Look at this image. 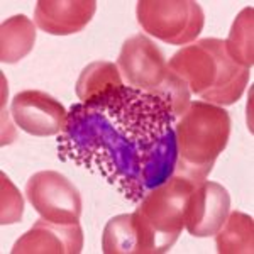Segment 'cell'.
Here are the masks:
<instances>
[{
  "mask_svg": "<svg viewBox=\"0 0 254 254\" xmlns=\"http://www.w3.org/2000/svg\"><path fill=\"white\" fill-rule=\"evenodd\" d=\"M176 119L166 100L119 85L71 105L58 154L102 175L130 202H141L175 175Z\"/></svg>",
  "mask_w": 254,
  "mask_h": 254,
  "instance_id": "obj_1",
  "label": "cell"
},
{
  "mask_svg": "<svg viewBox=\"0 0 254 254\" xmlns=\"http://www.w3.org/2000/svg\"><path fill=\"white\" fill-rule=\"evenodd\" d=\"M168 66L185 81L191 95L219 107L236 104L251 76L249 68L229 58L220 39H200L182 48L170 58Z\"/></svg>",
  "mask_w": 254,
  "mask_h": 254,
  "instance_id": "obj_2",
  "label": "cell"
},
{
  "mask_svg": "<svg viewBox=\"0 0 254 254\" xmlns=\"http://www.w3.org/2000/svg\"><path fill=\"white\" fill-rule=\"evenodd\" d=\"M178 161L175 175L195 185L208 178L215 159L222 154L231 136V116L224 107L191 100L182 117L175 122Z\"/></svg>",
  "mask_w": 254,
  "mask_h": 254,
  "instance_id": "obj_3",
  "label": "cell"
},
{
  "mask_svg": "<svg viewBox=\"0 0 254 254\" xmlns=\"http://www.w3.org/2000/svg\"><path fill=\"white\" fill-rule=\"evenodd\" d=\"M193 188V182L173 175L142 196L136 212H132L137 254H161L173 248L185 227L183 214Z\"/></svg>",
  "mask_w": 254,
  "mask_h": 254,
  "instance_id": "obj_4",
  "label": "cell"
},
{
  "mask_svg": "<svg viewBox=\"0 0 254 254\" xmlns=\"http://www.w3.org/2000/svg\"><path fill=\"white\" fill-rule=\"evenodd\" d=\"M117 68L127 87L153 93L166 100L178 121L191 104L187 83L168 66L165 55L147 36H132L122 44Z\"/></svg>",
  "mask_w": 254,
  "mask_h": 254,
  "instance_id": "obj_5",
  "label": "cell"
},
{
  "mask_svg": "<svg viewBox=\"0 0 254 254\" xmlns=\"http://www.w3.org/2000/svg\"><path fill=\"white\" fill-rule=\"evenodd\" d=\"M136 14L142 31L175 46L193 43L205 24L195 0H139Z\"/></svg>",
  "mask_w": 254,
  "mask_h": 254,
  "instance_id": "obj_6",
  "label": "cell"
},
{
  "mask_svg": "<svg viewBox=\"0 0 254 254\" xmlns=\"http://www.w3.org/2000/svg\"><path fill=\"white\" fill-rule=\"evenodd\" d=\"M26 195L32 208L46 220L76 224L81 217V195L64 175L58 171H39L26 183Z\"/></svg>",
  "mask_w": 254,
  "mask_h": 254,
  "instance_id": "obj_7",
  "label": "cell"
},
{
  "mask_svg": "<svg viewBox=\"0 0 254 254\" xmlns=\"http://www.w3.org/2000/svg\"><path fill=\"white\" fill-rule=\"evenodd\" d=\"M10 116L24 132L38 137L58 136L68 121L63 104L41 90H24L17 93L10 104Z\"/></svg>",
  "mask_w": 254,
  "mask_h": 254,
  "instance_id": "obj_8",
  "label": "cell"
},
{
  "mask_svg": "<svg viewBox=\"0 0 254 254\" xmlns=\"http://www.w3.org/2000/svg\"><path fill=\"white\" fill-rule=\"evenodd\" d=\"M231 212V195L220 183H196L187 200L183 224L195 237H210L219 232Z\"/></svg>",
  "mask_w": 254,
  "mask_h": 254,
  "instance_id": "obj_9",
  "label": "cell"
},
{
  "mask_svg": "<svg viewBox=\"0 0 254 254\" xmlns=\"http://www.w3.org/2000/svg\"><path fill=\"white\" fill-rule=\"evenodd\" d=\"M83 229L76 224H60L41 219L12 246V254H80Z\"/></svg>",
  "mask_w": 254,
  "mask_h": 254,
  "instance_id": "obj_10",
  "label": "cell"
},
{
  "mask_svg": "<svg viewBox=\"0 0 254 254\" xmlns=\"http://www.w3.org/2000/svg\"><path fill=\"white\" fill-rule=\"evenodd\" d=\"M97 10L95 0H39L34 24L53 36H69L83 31Z\"/></svg>",
  "mask_w": 254,
  "mask_h": 254,
  "instance_id": "obj_11",
  "label": "cell"
},
{
  "mask_svg": "<svg viewBox=\"0 0 254 254\" xmlns=\"http://www.w3.org/2000/svg\"><path fill=\"white\" fill-rule=\"evenodd\" d=\"M36 43V24L24 14L5 19L0 27V61L19 63L32 51Z\"/></svg>",
  "mask_w": 254,
  "mask_h": 254,
  "instance_id": "obj_12",
  "label": "cell"
},
{
  "mask_svg": "<svg viewBox=\"0 0 254 254\" xmlns=\"http://www.w3.org/2000/svg\"><path fill=\"white\" fill-rule=\"evenodd\" d=\"M219 254H253L254 253V220L251 215L231 210L222 227L215 234Z\"/></svg>",
  "mask_w": 254,
  "mask_h": 254,
  "instance_id": "obj_13",
  "label": "cell"
},
{
  "mask_svg": "<svg viewBox=\"0 0 254 254\" xmlns=\"http://www.w3.org/2000/svg\"><path fill=\"white\" fill-rule=\"evenodd\" d=\"M254 9L246 7L237 14L229 32V38L224 41L229 58L236 61L239 66L251 69L254 63Z\"/></svg>",
  "mask_w": 254,
  "mask_h": 254,
  "instance_id": "obj_14",
  "label": "cell"
},
{
  "mask_svg": "<svg viewBox=\"0 0 254 254\" xmlns=\"http://www.w3.org/2000/svg\"><path fill=\"white\" fill-rule=\"evenodd\" d=\"M124 85L122 76L119 73L116 63L110 61H93L87 64L83 71L80 73V78L76 81V97L80 102H87L90 98L107 92L109 88Z\"/></svg>",
  "mask_w": 254,
  "mask_h": 254,
  "instance_id": "obj_15",
  "label": "cell"
},
{
  "mask_svg": "<svg viewBox=\"0 0 254 254\" xmlns=\"http://www.w3.org/2000/svg\"><path fill=\"white\" fill-rule=\"evenodd\" d=\"M102 251L105 254H137L132 214H122L109 220L102 234Z\"/></svg>",
  "mask_w": 254,
  "mask_h": 254,
  "instance_id": "obj_16",
  "label": "cell"
},
{
  "mask_svg": "<svg viewBox=\"0 0 254 254\" xmlns=\"http://www.w3.org/2000/svg\"><path fill=\"white\" fill-rule=\"evenodd\" d=\"M0 187H2V212H0V224L10 225L20 220L24 212V198L19 193L14 183L5 173H0Z\"/></svg>",
  "mask_w": 254,
  "mask_h": 254,
  "instance_id": "obj_17",
  "label": "cell"
}]
</instances>
